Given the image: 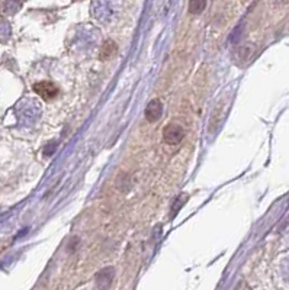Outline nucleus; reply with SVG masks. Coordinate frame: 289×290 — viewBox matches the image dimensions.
Segmentation results:
<instances>
[{"mask_svg": "<svg viewBox=\"0 0 289 290\" xmlns=\"http://www.w3.org/2000/svg\"><path fill=\"white\" fill-rule=\"evenodd\" d=\"M116 51V47H115V44L113 42H105V45H103V49H102V58H109V57L113 56V52Z\"/></svg>", "mask_w": 289, "mask_h": 290, "instance_id": "nucleus-4", "label": "nucleus"}, {"mask_svg": "<svg viewBox=\"0 0 289 290\" xmlns=\"http://www.w3.org/2000/svg\"><path fill=\"white\" fill-rule=\"evenodd\" d=\"M163 113V104L159 99H153L146 108V118L149 122H157Z\"/></svg>", "mask_w": 289, "mask_h": 290, "instance_id": "nucleus-3", "label": "nucleus"}, {"mask_svg": "<svg viewBox=\"0 0 289 290\" xmlns=\"http://www.w3.org/2000/svg\"><path fill=\"white\" fill-rule=\"evenodd\" d=\"M34 92L41 96L44 100H51L58 94V87L51 82H38L34 85Z\"/></svg>", "mask_w": 289, "mask_h": 290, "instance_id": "nucleus-2", "label": "nucleus"}, {"mask_svg": "<svg viewBox=\"0 0 289 290\" xmlns=\"http://www.w3.org/2000/svg\"><path fill=\"white\" fill-rule=\"evenodd\" d=\"M206 6V2H190L189 3V10H190V13H201L202 10L205 9Z\"/></svg>", "mask_w": 289, "mask_h": 290, "instance_id": "nucleus-5", "label": "nucleus"}, {"mask_svg": "<svg viewBox=\"0 0 289 290\" xmlns=\"http://www.w3.org/2000/svg\"><path fill=\"white\" fill-rule=\"evenodd\" d=\"M185 138V129L175 123H168L163 129V140L168 145H176Z\"/></svg>", "mask_w": 289, "mask_h": 290, "instance_id": "nucleus-1", "label": "nucleus"}]
</instances>
